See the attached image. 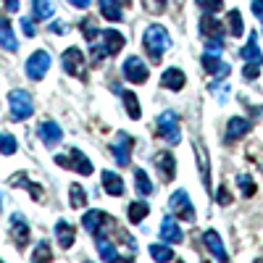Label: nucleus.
Returning <instances> with one entry per match:
<instances>
[{
	"mask_svg": "<svg viewBox=\"0 0 263 263\" xmlns=\"http://www.w3.org/2000/svg\"><path fill=\"white\" fill-rule=\"evenodd\" d=\"M168 48H171L168 32H166L163 27H158V24L147 27V32H145V50H147V55L153 58V63H161V58H163V53H166Z\"/></svg>",
	"mask_w": 263,
	"mask_h": 263,
	"instance_id": "f257e3e1",
	"label": "nucleus"
},
{
	"mask_svg": "<svg viewBox=\"0 0 263 263\" xmlns=\"http://www.w3.org/2000/svg\"><path fill=\"white\" fill-rule=\"evenodd\" d=\"M8 111L13 121H24L34 114V103L27 95V90H11L8 92Z\"/></svg>",
	"mask_w": 263,
	"mask_h": 263,
	"instance_id": "f03ea898",
	"label": "nucleus"
},
{
	"mask_svg": "<svg viewBox=\"0 0 263 263\" xmlns=\"http://www.w3.org/2000/svg\"><path fill=\"white\" fill-rule=\"evenodd\" d=\"M55 163L63 166V168H71L77 174H82V177H90L92 174V161L84 156L82 150H69V156H55Z\"/></svg>",
	"mask_w": 263,
	"mask_h": 263,
	"instance_id": "7ed1b4c3",
	"label": "nucleus"
},
{
	"mask_svg": "<svg viewBox=\"0 0 263 263\" xmlns=\"http://www.w3.org/2000/svg\"><path fill=\"white\" fill-rule=\"evenodd\" d=\"M158 137L166 140L168 145H177L182 140V135H179V119H177L174 111H163L158 116Z\"/></svg>",
	"mask_w": 263,
	"mask_h": 263,
	"instance_id": "20e7f679",
	"label": "nucleus"
},
{
	"mask_svg": "<svg viewBox=\"0 0 263 263\" xmlns=\"http://www.w3.org/2000/svg\"><path fill=\"white\" fill-rule=\"evenodd\" d=\"M82 227L95 237H105V232L114 227V221L105 211H90L87 216H82Z\"/></svg>",
	"mask_w": 263,
	"mask_h": 263,
	"instance_id": "39448f33",
	"label": "nucleus"
},
{
	"mask_svg": "<svg viewBox=\"0 0 263 263\" xmlns=\"http://www.w3.org/2000/svg\"><path fill=\"white\" fill-rule=\"evenodd\" d=\"M132 147H135V140H132L126 132H116V137L111 140V153H114V161L119 166H129Z\"/></svg>",
	"mask_w": 263,
	"mask_h": 263,
	"instance_id": "423d86ee",
	"label": "nucleus"
},
{
	"mask_svg": "<svg viewBox=\"0 0 263 263\" xmlns=\"http://www.w3.org/2000/svg\"><path fill=\"white\" fill-rule=\"evenodd\" d=\"M24 69H27V77H29V79L40 82L42 77L48 74V69H50V53H48V50H37V53H32Z\"/></svg>",
	"mask_w": 263,
	"mask_h": 263,
	"instance_id": "0eeeda50",
	"label": "nucleus"
},
{
	"mask_svg": "<svg viewBox=\"0 0 263 263\" xmlns=\"http://www.w3.org/2000/svg\"><path fill=\"white\" fill-rule=\"evenodd\" d=\"M147 77H150V71H147V66H145L142 58L129 55V58L124 61V79H126V82L142 84V82H147Z\"/></svg>",
	"mask_w": 263,
	"mask_h": 263,
	"instance_id": "6e6552de",
	"label": "nucleus"
},
{
	"mask_svg": "<svg viewBox=\"0 0 263 263\" xmlns=\"http://www.w3.org/2000/svg\"><path fill=\"white\" fill-rule=\"evenodd\" d=\"M168 205H171L174 216L184 218V221H195V205H192L190 195H187L184 190H177V192H174L171 200H168Z\"/></svg>",
	"mask_w": 263,
	"mask_h": 263,
	"instance_id": "1a4fd4ad",
	"label": "nucleus"
},
{
	"mask_svg": "<svg viewBox=\"0 0 263 263\" xmlns=\"http://www.w3.org/2000/svg\"><path fill=\"white\" fill-rule=\"evenodd\" d=\"M63 69L66 74H71L77 79H87V71H84V55L79 48H69L63 53Z\"/></svg>",
	"mask_w": 263,
	"mask_h": 263,
	"instance_id": "9d476101",
	"label": "nucleus"
},
{
	"mask_svg": "<svg viewBox=\"0 0 263 263\" xmlns=\"http://www.w3.org/2000/svg\"><path fill=\"white\" fill-rule=\"evenodd\" d=\"M40 140H42L45 147H55L63 140V132H61V126L55 121H42L40 124Z\"/></svg>",
	"mask_w": 263,
	"mask_h": 263,
	"instance_id": "9b49d317",
	"label": "nucleus"
},
{
	"mask_svg": "<svg viewBox=\"0 0 263 263\" xmlns=\"http://www.w3.org/2000/svg\"><path fill=\"white\" fill-rule=\"evenodd\" d=\"M153 163H156V168L161 171V177L163 182H171L174 179V174H177V161H174V153H158L156 158H153Z\"/></svg>",
	"mask_w": 263,
	"mask_h": 263,
	"instance_id": "f8f14e48",
	"label": "nucleus"
},
{
	"mask_svg": "<svg viewBox=\"0 0 263 263\" xmlns=\"http://www.w3.org/2000/svg\"><path fill=\"white\" fill-rule=\"evenodd\" d=\"M95 40H100L103 45H105L108 55H116V53H121V48H124V37H121L116 29H100V34H98Z\"/></svg>",
	"mask_w": 263,
	"mask_h": 263,
	"instance_id": "ddd939ff",
	"label": "nucleus"
},
{
	"mask_svg": "<svg viewBox=\"0 0 263 263\" xmlns=\"http://www.w3.org/2000/svg\"><path fill=\"white\" fill-rule=\"evenodd\" d=\"M203 242H205V248H208V253L216 258V260H229L227 258V250H224V242H221V237H218V232H213V229H208L205 234H203Z\"/></svg>",
	"mask_w": 263,
	"mask_h": 263,
	"instance_id": "4468645a",
	"label": "nucleus"
},
{
	"mask_svg": "<svg viewBox=\"0 0 263 263\" xmlns=\"http://www.w3.org/2000/svg\"><path fill=\"white\" fill-rule=\"evenodd\" d=\"M182 229H179V224L174 221V216H166L163 218V224H161V239L163 242H168V245H177V242H182Z\"/></svg>",
	"mask_w": 263,
	"mask_h": 263,
	"instance_id": "2eb2a0df",
	"label": "nucleus"
},
{
	"mask_svg": "<svg viewBox=\"0 0 263 263\" xmlns=\"http://www.w3.org/2000/svg\"><path fill=\"white\" fill-rule=\"evenodd\" d=\"M184 82H187L184 79V71L182 69H174V66H171V69H166L163 77H161V87H163V90H174V92L182 90Z\"/></svg>",
	"mask_w": 263,
	"mask_h": 263,
	"instance_id": "dca6fc26",
	"label": "nucleus"
},
{
	"mask_svg": "<svg viewBox=\"0 0 263 263\" xmlns=\"http://www.w3.org/2000/svg\"><path fill=\"white\" fill-rule=\"evenodd\" d=\"M11 237L16 239L18 248L27 245V239H29V224L21 216H11Z\"/></svg>",
	"mask_w": 263,
	"mask_h": 263,
	"instance_id": "f3484780",
	"label": "nucleus"
},
{
	"mask_svg": "<svg viewBox=\"0 0 263 263\" xmlns=\"http://www.w3.org/2000/svg\"><path fill=\"white\" fill-rule=\"evenodd\" d=\"M250 121L248 119H229V124H227V142H234V140H239V137H245L248 132H250Z\"/></svg>",
	"mask_w": 263,
	"mask_h": 263,
	"instance_id": "a211bd4d",
	"label": "nucleus"
},
{
	"mask_svg": "<svg viewBox=\"0 0 263 263\" xmlns=\"http://www.w3.org/2000/svg\"><path fill=\"white\" fill-rule=\"evenodd\" d=\"M203 66H205V71L211 77H227L229 74V63H224L218 55H211V53L203 55Z\"/></svg>",
	"mask_w": 263,
	"mask_h": 263,
	"instance_id": "6ab92c4d",
	"label": "nucleus"
},
{
	"mask_svg": "<svg viewBox=\"0 0 263 263\" xmlns=\"http://www.w3.org/2000/svg\"><path fill=\"white\" fill-rule=\"evenodd\" d=\"M74 227L69 224V221H63V218H61V221L55 224V237H58V245L63 248V250H69L71 245H74Z\"/></svg>",
	"mask_w": 263,
	"mask_h": 263,
	"instance_id": "aec40b11",
	"label": "nucleus"
},
{
	"mask_svg": "<svg viewBox=\"0 0 263 263\" xmlns=\"http://www.w3.org/2000/svg\"><path fill=\"white\" fill-rule=\"evenodd\" d=\"M103 190L108 195H114V197L124 195V182H121V177L116 171H103Z\"/></svg>",
	"mask_w": 263,
	"mask_h": 263,
	"instance_id": "412c9836",
	"label": "nucleus"
},
{
	"mask_svg": "<svg viewBox=\"0 0 263 263\" xmlns=\"http://www.w3.org/2000/svg\"><path fill=\"white\" fill-rule=\"evenodd\" d=\"M239 58H242V61H253V63H263V55L258 50V34L255 32H250V40H248V45L239 50Z\"/></svg>",
	"mask_w": 263,
	"mask_h": 263,
	"instance_id": "4be33fe9",
	"label": "nucleus"
},
{
	"mask_svg": "<svg viewBox=\"0 0 263 263\" xmlns=\"http://www.w3.org/2000/svg\"><path fill=\"white\" fill-rule=\"evenodd\" d=\"M200 34L203 37H221V24L216 21V16H211V13H205L203 18H200Z\"/></svg>",
	"mask_w": 263,
	"mask_h": 263,
	"instance_id": "5701e85b",
	"label": "nucleus"
},
{
	"mask_svg": "<svg viewBox=\"0 0 263 263\" xmlns=\"http://www.w3.org/2000/svg\"><path fill=\"white\" fill-rule=\"evenodd\" d=\"M195 150H197V161H200V177H203V184H205V190H211V163H208V153H205V147L197 142L195 145Z\"/></svg>",
	"mask_w": 263,
	"mask_h": 263,
	"instance_id": "b1692460",
	"label": "nucleus"
},
{
	"mask_svg": "<svg viewBox=\"0 0 263 263\" xmlns=\"http://www.w3.org/2000/svg\"><path fill=\"white\" fill-rule=\"evenodd\" d=\"M98 6H100V13L108 18V21H121V6L116 3V0H98Z\"/></svg>",
	"mask_w": 263,
	"mask_h": 263,
	"instance_id": "393cba45",
	"label": "nucleus"
},
{
	"mask_svg": "<svg viewBox=\"0 0 263 263\" xmlns=\"http://www.w3.org/2000/svg\"><path fill=\"white\" fill-rule=\"evenodd\" d=\"M11 187H27V190L32 192V197H34L37 203L42 200V187H40V184H32V182L24 177V174H16V177L11 179Z\"/></svg>",
	"mask_w": 263,
	"mask_h": 263,
	"instance_id": "a878e982",
	"label": "nucleus"
},
{
	"mask_svg": "<svg viewBox=\"0 0 263 263\" xmlns=\"http://www.w3.org/2000/svg\"><path fill=\"white\" fill-rule=\"evenodd\" d=\"M121 98H124V105H126V114H129V119H135V121H137V119L142 116L137 95H135V92H129V90H124V92H121Z\"/></svg>",
	"mask_w": 263,
	"mask_h": 263,
	"instance_id": "bb28decb",
	"label": "nucleus"
},
{
	"mask_svg": "<svg viewBox=\"0 0 263 263\" xmlns=\"http://www.w3.org/2000/svg\"><path fill=\"white\" fill-rule=\"evenodd\" d=\"M0 42H3V48L8 50V53H13L18 45H16V37H13V29H11V24L3 18V24H0Z\"/></svg>",
	"mask_w": 263,
	"mask_h": 263,
	"instance_id": "cd10ccee",
	"label": "nucleus"
},
{
	"mask_svg": "<svg viewBox=\"0 0 263 263\" xmlns=\"http://www.w3.org/2000/svg\"><path fill=\"white\" fill-rule=\"evenodd\" d=\"M95 242H98V253H100V258H103V260L111 263V260H119V258H121V255H116V248H114L111 242H108L105 237H98Z\"/></svg>",
	"mask_w": 263,
	"mask_h": 263,
	"instance_id": "c85d7f7f",
	"label": "nucleus"
},
{
	"mask_svg": "<svg viewBox=\"0 0 263 263\" xmlns=\"http://www.w3.org/2000/svg\"><path fill=\"white\" fill-rule=\"evenodd\" d=\"M135 182H137V195H142V197L153 195V182L147 179V174L142 168H135Z\"/></svg>",
	"mask_w": 263,
	"mask_h": 263,
	"instance_id": "c756f323",
	"label": "nucleus"
},
{
	"mask_svg": "<svg viewBox=\"0 0 263 263\" xmlns=\"http://www.w3.org/2000/svg\"><path fill=\"white\" fill-rule=\"evenodd\" d=\"M53 3L50 0H34V11H32V16L34 18H40V21H48L50 16H53Z\"/></svg>",
	"mask_w": 263,
	"mask_h": 263,
	"instance_id": "7c9ffc66",
	"label": "nucleus"
},
{
	"mask_svg": "<svg viewBox=\"0 0 263 263\" xmlns=\"http://www.w3.org/2000/svg\"><path fill=\"white\" fill-rule=\"evenodd\" d=\"M147 213H150L147 203H132V205H129V221H132V224H142Z\"/></svg>",
	"mask_w": 263,
	"mask_h": 263,
	"instance_id": "2f4dec72",
	"label": "nucleus"
},
{
	"mask_svg": "<svg viewBox=\"0 0 263 263\" xmlns=\"http://www.w3.org/2000/svg\"><path fill=\"white\" fill-rule=\"evenodd\" d=\"M227 21H229V34L232 37H239L245 32V21H242V16H239V11H229Z\"/></svg>",
	"mask_w": 263,
	"mask_h": 263,
	"instance_id": "473e14b6",
	"label": "nucleus"
},
{
	"mask_svg": "<svg viewBox=\"0 0 263 263\" xmlns=\"http://www.w3.org/2000/svg\"><path fill=\"white\" fill-rule=\"evenodd\" d=\"M150 255H153V260H158V263H168V260L177 258L174 250L166 248V245H150Z\"/></svg>",
	"mask_w": 263,
	"mask_h": 263,
	"instance_id": "72a5a7b5",
	"label": "nucleus"
},
{
	"mask_svg": "<svg viewBox=\"0 0 263 263\" xmlns=\"http://www.w3.org/2000/svg\"><path fill=\"white\" fill-rule=\"evenodd\" d=\"M237 187L242 190L245 197H253V195L258 192V187H255V182H253L250 174H237Z\"/></svg>",
	"mask_w": 263,
	"mask_h": 263,
	"instance_id": "f704fd0d",
	"label": "nucleus"
},
{
	"mask_svg": "<svg viewBox=\"0 0 263 263\" xmlns=\"http://www.w3.org/2000/svg\"><path fill=\"white\" fill-rule=\"evenodd\" d=\"M32 260H34V263H45V260H53V258H50V245H48V239H42V242L34 248V253H32Z\"/></svg>",
	"mask_w": 263,
	"mask_h": 263,
	"instance_id": "c9c22d12",
	"label": "nucleus"
},
{
	"mask_svg": "<svg viewBox=\"0 0 263 263\" xmlns=\"http://www.w3.org/2000/svg\"><path fill=\"white\" fill-rule=\"evenodd\" d=\"M69 192H71V208H84V203H87V192H84L79 184H71Z\"/></svg>",
	"mask_w": 263,
	"mask_h": 263,
	"instance_id": "e433bc0d",
	"label": "nucleus"
},
{
	"mask_svg": "<svg viewBox=\"0 0 263 263\" xmlns=\"http://www.w3.org/2000/svg\"><path fill=\"white\" fill-rule=\"evenodd\" d=\"M0 150H3V156H13L16 153V140L11 132H3V137H0Z\"/></svg>",
	"mask_w": 263,
	"mask_h": 263,
	"instance_id": "4c0bfd02",
	"label": "nucleus"
},
{
	"mask_svg": "<svg viewBox=\"0 0 263 263\" xmlns=\"http://www.w3.org/2000/svg\"><path fill=\"white\" fill-rule=\"evenodd\" d=\"M195 3L200 6L205 13H218V11L224 8V0H195Z\"/></svg>",
	"mask_w": 263,
	"mask_h": 263,
	"instance_id": "58836bf2",
	"label": "nucleus"
},
{
	"mask_svg": "<svg viewBox=\"0 0 263 263\" xmlns=\"http://www.w3.org/2000/svg\"><path fill=\"white\" fill-rule=\"evenodd\" d=\"M82 34H84L87 40H90V42L100 34V29L95 27V21H92V18H84V21H82Z\"/></svg>",
	"mask_w": 263,
	"mask_h": 263,
	"instance_id": "ea45409f",
	"label": "nucleus"
},
{
	"mask_svg": "<svg viewBox=\"0 0 263 263\" xmlns=\"http://www.w3.org/2000/svg\"><path fill=\"white\" fill-rule=\"evenodd\" d=\"M221 50H224V40H221V37H211V40L205 42V53L221 55Z\"/></svg>",
	"mask_w": 263,
	"mask_h": 263,
	"instance_id": "a19ab883",
	"label": "nucleus"
},
{
	"mask_svg": "<svg viewBox=\"0 0 263 263\" xmlns=\"http://www.w3.org/2000/svg\"><path fill=\"white\" fill-rule=\"evenodd\" d=\"M258 74H260V63H253V61H248V66L242 69V77H245L248 82H253V79H258Z\"/></svg>",
	"mask_w": 263,
	"mask_h": 263,
	"instance_id": "79ce46f5",
	"label": "nucleus"
},
{
	"mask_svg": "<svg viewBox=\"0 0 263 263\" xmlns=\"http://www.w3.org/2000/svg\"><path fill=\"white\" fill-rule=\"evenodd\" d=\"M216 200L221 203V205H232V195H229L227 184H221V187H218V192H216Z\"/></svg>",
	"mask_w": 263,
	"mask_h": 263,
	"instance_id": "37998d69",
	"label": "nucleus"
},
{
	"mask_svg": "<svg viewBox=\"0 0 263 263\" xmlns=\"http://www.w3.org/2000/svg\"><path fill=\"white\" fill-rule=\"evenodd\" d=\"M21 32H24L27 37H34V34H37V32H34V24H32V18H27V16L21 18Z\"/></svg>",
	"mask_w": 263,
	"mask_h": 263,
	"instance_id": "c03bdc74",
	"label": "nucleus"
},
{
	"mask_svg": "<svg viewBox=\"0 0 263 263\" xmlns=\"http://www.w3.org/2000/svg\"><path fill=\"white\" fill-rule=\"evenodd\" d=\"M253 13H255V18L263 21V0H253Z\"/></svg>",
	"mask_w": 263,
	"mask_h": 263,
	"instance_id": "a18cd8bd",
	"label": "nucleus"
},
{
	"mask_svg": "<svg viewBox=\"0 0 263 263\" xmlns=\"http://www.w3.org/2000/svg\"><path fill=\"white\" fill-rule=\"evenodd\" d=\"M50 29H53L55 34H66V24H61V21H53V24H50Z\"/></svg>",
	"mask_w": 263,
	"mask_h": 263,
	"instance_id": "49530a36",
	"label": "nucleus"
},
{
	"mask_svg": "<svg viewBox=\"0 0 263 263\" xmlns=\"http://www.w3.org/2000/svg\"><path fill=\"white\" fill-rule=\"evenodd\" d=\"M3 6H6L11 13H16V11H18V0H3Z\"/></svg>",
	"mask_w": 263,
	"mask_h": 263,
	"instance_id": "de8ad7c7",
	"label": "nucleus"
},
{
	"mask_svg": "<svg viewBox=\"0 0 263 263\" xmlns=\"http://www.w3.org/2000/svg\"><path fill=\"white\" fill-rule=\"evenodd\" d=\"M69 3H71L74 8H87V6H90V0H69Z\"/></svg>",
	"mask_w": 263,
	"mask_h": 263,
	"instance_id": "09e8293b",
	"label": "nucleus"
}]
</instances>
